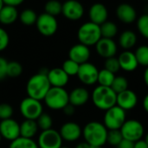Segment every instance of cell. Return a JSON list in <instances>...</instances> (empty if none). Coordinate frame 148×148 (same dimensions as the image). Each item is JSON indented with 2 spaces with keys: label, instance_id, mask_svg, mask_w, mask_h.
Segmentation results:
<instances>
[{
  "label": "cell",
  "instance_id": "42",
  "mask_svg": "<svg viewBox=\"0 0 148 148\" xmlns=\"http://www.w3.org/2000/svg\"><path fill=\"white\" fill-rule=\"evenodd\" d=\"M117 148H134V142L123 139Z\"/></svg>",
  "mask_w": 148,
  "mask_h": 148
},
{
  "label": "cell",
  "instance_id": "33",
  "mask_svg": "<svg viewBox=\"0 0 148 148\" xmlns=\"http://www.w3.org/2000/svg\"><path fill=\"white\" fill-rule=\"evenodd\" d=\"M23 72V66L19 62L10 61L8 62L6 75L10 78H17Z\"/></svg>",
  "mask_w": 148,
  "mask_h": 148
},
{
  "label": "cell",
  "instance_id": "36",
  "mask_svg": "<svg viewBox=\"0 0 148 148\" xmlns=\"http://www.w3.org/2000/svg\"><path fill=\"white\" fill-rule=\"evenodd\" d=\"M123 140L121 130H109L108 133L107 143H108L112 147H118L119 144Z\"/></svg>",
  "mask_w": 148,
  "mask_h": 148
},
{
  "label": "cell",
  "instance_id": "13",
  "mask_svg": "<svg viewBox=\"0 0 148 148\" xmlns=\"http://www.w3.org/2000/svg\"><path fill=\"white\" fill-rule=\"evenodd\" d=\"M0 134L2 138L13 141L20 137V125L13 119L1 120Z\"/></svg>",
  "mask_w": 148,
  "mask_h": 148
},
{
  "label": "cell",
  "instance_id": "39",
  "mask_svg": "<svg viewBox=\"0 0 148 148\" xmlns=\"http://www.w3.org/2000/svg\"><path fill=\"white\" fill-rule=\"evenodd\" d=\"M12 114H13V108L10 104H7V103L0 104V120H1L11 119Z\"/></svg>",
  "mask_w": 148,
  "mask_h": 148
},
{
  "label": "cell",
  "instance_id": "49",
  "mask_svg": "<svg viewBox=\"0 0 148 148\" xmlns=\"http://www.w3.org/2000/svg\"><path fill=\"white\" fill-rule=\"evenodd\" d=\"M3 6H4V3H3V0H0V11H1V10L3 9Z\"/></svg>",
  "mask_w": 148,
  "mask_h": 148
},
{
  "label": "cell",
  "instance_id": "2",
  "mask_svg": "<svg viewBox=\"0 0 148 148\" xmlns=\"http://www.w3.org/2000/svg\"><path fill=\"white\" fill-rule=\"evenodd\" d=\"M108 130L103 123L91 121L85 125L82 130V135L86 143L90 147H102L107 143Z\"/></svg>",
  "mask_w": 148,
  "mask_h": 148
},
{
  "label": "cell",
  "instance_id": "20",
  "mask_svg": "<svg viewBox=\"0 0 148 148\" xmlns=\"http://www.w3.org/2000/svg\"><path fill=\"white\" fill-rule=\"evenodd\" d=\"M118 60L120 63L121 69L125 72H134L139 66L135 54H134V52H133L131 51H122L119 55Z\"/></svg>",
  "mask_w": 148,
  "mask_h": 148
},
{
  "label": "cell",
  "instance_id": "21",
  "mask_svg": "<svg viewBox=\"0 0 148 148\" xmlns=\"http://www.w3.org/2000/svg\"><path fill=\"white\" fill-rule=\"evenodd\" d=\"M116 16L124 24H132L137 18L136 10L129 3H123L119 4L116 9Z\"/></svg>",
  "mask_w": 148,
  "mask_h": 148
},
{
  "label": "cell",
  "instance_id": "47",
  "mask_svg": "<svg viewBox=\"0 0 148 148\" xmlns=\"http://www.w3.org/2000/svg\"><path fill=\"white\" fill-rule=\"evenodd\" d=\"M143 79H144L145 85L148 87V66L146 67V70H145L144 74H143Z\"/></svg>",
  "mask_w": 148,
  "mask_h": 148
},
{
  "label": "cell",
  "instance_id": "34",
  "mask_svg": "<svg viewBox=\"0 0 148 148\" xmlns=\"http://www.w3.org/2000/svg\"><path fill=\"white\" fill-rule=\"evenodd\" d=\"M36 121L38 128H40L42 131H46V130L52 128V125H53L52 118L50 115L47 113H42Z\"/></svg>",
  "mask_w": 148,
  "mask_h": 148
},
{
  "label": "cell",
  "instance_id": "10",
  "mask_svg": "<svg viewBox=\"0 0 148 148\" xmlns=\"http://www.w3.org/2000/svg\"><path fill=\"white\" fill-rule=\"evenodd\" d=\"M37 146L39 148H61L62 147V139L59 132L52 128L42 131L38 137Z\"/></svg>",
  "mask_w": 148,
  "mask_h": 148
},
{
  "label": "cell",
  "instance_id": "15",
  "mask_svg": "<svg viewBox=\"0 0 148 148\" xmlns=\"http://www.w3.org/2000/svg\"><path fill=\"white\" fill-rule=\"evenodd\" d=\"M59 133L62 140L74 142L81 138L82 135V129L75 122H67L62 126Z\"/></svg>",
  "mask_w": 148,
  "mask_h": 148
},
{
  "label": "cell",
  "instance_id": "6",
  "mask_svg": "<svg viewBox=\"0 0 148 148\" xmlns=\"http://www.w3.org/2000/svg\"><path fill=\"white\" fill-rule=\"evenodd\" d=\"M126 120V111L118 106H114L112 108L107 110L103 117V124L108 131L120 130Z\"/></svg>",
  "mask_w": 148,
  "mask_h": 148
},
{
  "label": "cell",
  "instance_id": "41",
  "mask_svg": "<svg viewBox=\"0 0 148 148\" xmlns=\"http://www.w3.org/2000/svg\"><path fill=\"white\" fill-rule=\"evenodd\" d=\"M7 65L8 61L0 57V79H3L7 75H6V71H7Z\"/></svg>",
  "mask_w": 148,
  "mask_h": 148
},
{
  "label": "cell",
  "instance_id": "4",
  "mask_svg": "<svg viewBox=\"0 0 148 148\" xmlns=\"http://www.w3.org/2000/svg\"><path fill=\"white\" fill-rule=\"evenodd\" d=\"M77 38L81 44L89 47L95 45L101 38V27L92 22H87L82 24L77 32Z\"/></svg>",
  "mask_w": 148,
  "mask_h": 148
},
{
  "label": "cell",
  "instance_id": "45",
  "mask_svg": "<svg viewBox=\"0 0 148 148\" xmlns=\"http://www.w3.org/2000/svg\"><path fill=\"white\" fill-rule=\"evenodd\" d=\"M134 148H148V145L145 140H140L134 142Z\"/></svg>",
  "mask_w": 148,
  "mask_h": 148
},
{
  "label": "cell",
  "instance_id": "30",
  "mask_svg": "<svg viewBox=\"0 0 148 148\" xmlns=\"http://www.w3.org/2000/svg\"><path fill=\"white\" fill-rule=\"evenodd\" d=\"M44 10H45V13L56 17L62 13V3L58 0H49L45 3Z\"/></svg>",
  "mask_w": 148,
  "mask_h": 148
},
{
  "label": "cell",
  "instance_id": "9",
  "mask_svg": "<svg viewBox=\"0 0 148 148\" xmlns=\"http://www.w3.org/2000/svg\"><path fill=\"white\" fill-rule=\"evenodd\" d=\"M36 25L38 31L45 37L54 35L58 28V23L56 17L49 15L45 12L37 17Z\"/></svg>",
  "mask_w": 148,
  "mask_h": 148
},
{
  "label": "cell",
  "instance_id": "22",
  "mask_svg": "<svg viewBox=\"0 0 148 148\" xmlns=\"http://www.w3.org/2000/svg\"><path fill=\"white\" fill-rule=\"evenodd\" d=\"M90 98L88 91L84 87H76L69 93V104L75 107L84 106Z\"/></svg>",
  "mask_w": 148,
  "mask_h": 148
},
{
  "label": "cell",
  "instance_id": "17",
  "mask_svg": "<svg viewBox=\"0 0 148 148\" xmlns=\"http://www.w3.org/2000/svg\"><path fill=\"white\" fill-rule=\"evenodd\" d=\"M91 52L89 47L79 43L73 45L69 51V58L79 65L88 62Z\"/></svg>",
  "mask_w": 148,
  "mask_h": 148
},
{
  "label": "cell",
  "instance_id": "7",
  "mask_svg": "<svg viewBox=\"0 0 148 148\" xmlns=\"http://www.w3.org/2000/svg\"><path fill=\"white\" fill-rule=\"evenodd\" d=\"M124 140L136 142L142 140L145 134L143 124L137 120H127L120 129Z\"/></svg>",
  "mask_w": 148,
  "mask_h": 148
},
{
  "label": "cell",
  "instance_id": "40",
  "mask_svg": "<svg viewBox=\"0 0 148 148\" xmlns=\"http://www.w3.org/2000/svg\"><path fill=\"white\" fill-rule=\"evenodd\" d=\"M9 42H10L9 34L4 29L0 27V51H3L8 47Z\"/></svg>",
  "mask_w": 148,
  "mask_h": 148
},
{
  "label": "cell",
  "instance_id": "52",
  "mask_svg": "<svg viewBox=\"0 0 148 148\" xmlns=\"http://www.w3.org/2000/svg\"><path fill=\"white\" fill-rule=\"evenodd\" d=\"M1 140H2V136H1V134H0V143H1Z\"/></svg>",
  "mask_w": 148,
  "mask_h": 148
},
{
  "label": "cell",
  "instance_id": "29",
  "mask_svg": "<svg viewBox=\"0 0 148 148\" xmlns=\"http://www.w3.org/2000/svg\"><path fill=\"white\" fill-rule=\"evenodd\" d=\"M9 148H39L37 143L32 139H26L19 137L10 142Z\"/></svg>",
  "mask_w": 148,
  "mask_h": 148
},
{
  "label": "cell",
  "instance_id": "25",
  "mask_svg": "<svg viewBox=\"0 0 148 148\" xmlns=\"http://www.w3.org/2000/svg\"><path fill=\"white\" fill-rule=\"evenodd\" d=\"M38 126L36 120H25L20 125V137L32 139L37 133Z\"/></svg>",
  "mask_w": 148,
  "mask_h": 148
},
{
  "label": "cell",
  "instance_id": "46",
  "mask_svg": "<svg viewBox=\"0 0 148 148\" xmlns=\"http://www.w3.org/2000/svg\"><path fill=\"white\" fill-rule=\"evenodd\" d=\"M143 108H144V110L146 111V113H148V93L145 96V98H144V99H143Z\"/></svg>",
  "mask_w": 148,
  "mask_h": 148
},
{
  "label": "cell",
  "instance_id": "23",
  "mask_svg": "<svg viewBox=\"0 0 148 148\" xmlns=\"http://www.w3.org/2000/svg\"><path fill=\"white\" fill-rule=\"evenodd\" d=\"M18 11L16 7L4 5L0 11V23L3 24H11L18 18Z\"/></svg>",
  "mask_w": 148,
  "mask_h": 148
},
{
  "label": "cell",
  "instance_id": "26",
  "mask_svg": "<svg viewBox=\"0 0 148 148\" xmlns=\"http://www.w3.org/2000/svg\"><path fill=\"white\" fill-rule=\"evenodd\" d=\"M100 27H101V38L113 39L118 33V27L114 22L106 21L101 25H100Z\"/></svg>",
  "mask_w": 148,
  "mask_h": 148
},
{
  "label": "cell",
  "instance_id": "24",
  "mask_svg": "<svg viewBox=\"0 0 148 148\" xmlns=\"http://www.w3.org/2000/svg\"><path fill=\"white\" fill-rule=\"evenodd\" d=\"M137 43L136 34L130 30L124 31L119 38V44L125 51H129Z\"/></svg>",
  "mask_w": 148,
  "mask_h": 148
},
{
  "label": "cell",
  "instance_id": "11",
  "mask_svg": "<svg viewBox=\"0 0 148 148\" xmlns=\"http://www.w3.org/2000/svg\"><path fill=\"white\" fill-rule=\"evenodd\" d=\"M99 70L92 63L87 62L80 65L77 77L79 80L86 85H93L97 83Z\"/></svg>",
  "mask_w": 148,
  "mask_h": 148
},
{
  "label": "cell",
  "instance_id": "43",
  "mask_svg": "<svg viewBox=\"0 0 148 148\" xmlns=\"http://www.w3.org/2000/svg\"><path fill=\"white\" fill-rule=\"evenodd\" d=\"M24 0H3L4 5H10L13 7H16L21 4Z\"/></svg>",
  "mask_w": 148,
  "mask_h": 148
},
{
  "label": "cell",
  "instance_id": "53",
  "mask_svg": "<svg viewBox=\"0 0 148 148\" xmlns=\"http://www.w3.org/2000/svg\"><path fill=\"white\" fill-rule=\"evenodd\" d=\"M61 148H69V147H62Z\"/></svg>",
  "mask_w": 148,
  "mask_h": 148
},
{
  "label": "cell",
  "instance_id": "14",
  "mask_svg": "<svg viewBox=\"0 0 148 148\" xmlns=\"http://www.w3.org/2000/svg\"><path fill=\"white\" fill-rule=\"evenodd\" d=\"M95 50L100 57L107 59L115 57L118 51V46L114 39L101 38L95 44Z\"/></svg>",
  "mask_w": 148,
  "mask_h": 148
},
{
  "label": "cell",
  "instance_id": "31",
  "mask_svg": "<svg viewBox=\"0 0 148 148\" xmlns=\"http://www.w3.org/2000/svg\"><path fill=\"white\" fill-rule=\"evenodd\" d=\"M128 85H129V83H128V80L127 79V78H125L124 76H115L114 80L111 85V88L116 94H119V93L127 90Z\"/></svg>",
  "mask_w": 148,
  "mask_h": 148
},
{
  "label": "cell",
  "instance_id": "44",
  "mask_svg": "<svg viewBox=\"0 0 148 148\" xmlns=\"http://www.w3.org/2000/svg\"><path fill=\"white\" fill-rule=\"evenodd\" d=\"M75 106H73L72 105H70V104H69V105H67L62 110H63V112H64V113L67 115V116H72L74 113H75Z\"/></svg>",
  "mask_w": 148,
  "mask_h": 148
},
{
  "label": "cell",
  "instance_id": "8",
  "mask_svg": "<svg viewBox=\"0 0 148 148\" xmlns=\"http://www.w3.org/2000/svg\"><path fill=\"white\" fill-rule=\"evenodd\" d=\"M19 110L25 120H36L42 113L43 108L40 100L27 97L21 101Z\"/></svg>",
  "mask_w": 148,
  "mask_h": 148
},
{
  "label": "cell",
  "instance_id": "35",
  "mask_svg": "<svg viewBox=\"0 0 148 148\" xmlns=\"http://www.w3.org/2000/svg\"><path fill=\"white\" fill-rule=\"evenodd\" d=\"M79 67H80L79 64H77L76 62H75V61L69 58V59H67L66 61L63 62L62 69L67 73V75L69 77H70V76L77 75L78 71H79Z\"/></svg>",
  "mask_w": 148,
  "mask_h": 148
},
{
  "label": "cell",
  "instance_id": "50",
  "mask_svg": "<svg viewBox=\"0 0 148 148\" xmlns=\"http://www.w3.org/2000/svg\"><path fill=\"white\" fill-rule=\"evenodd\" d=\"M145 141L147 142V144L148 145V133L146 134V136H145Z\"/></svg>",
  "mask_w": 148,
  "mask_h": 148
},
{
  "label": "cell",
  "instance_id": "32",
  "mask_svg": "<svg viewBox=\"0 0 148 148\" xmlns=\"http://www.w3.org/2000/svg\"><path fill=\"white\" fill-rule=\"evenodd\" d=\"M135 57L138 61L139 65L141 66H148V45H140L139 46L135 52Z\"/></svg>",
  "mask_w": 148,
  "mask_h": 148
},
{
  "label": "cell",
  "instance_id": "18",
  "mask_svg": "<svg viewBox=\"0 0 148 148\" xmlns=\"http://www.w3.org/2000/svg\"><path fill=\"white\" fill-rule=\"evenodd\" d=\"M88 16L90 22L98 25H101L103 23L108 21V10L103 3H95L91 5L88 10Z\"/></svg>",
  "mask_w": 148,
  "mask_h": 148
},
{
  "label": "cell",
  "instance_id": "3",
  "mask_svg": "<svg viewBox=\"0 0 148 148\" xmlns=\"http://www.w3.org/2000/svg\"><path fill=\"white\" fill-rule=\"evenodd\" d=\"M91 99L96 108L106 112L116 106L117 94L111 87L98 85L94 89L91 94Z\"/></svg>",
  "mask_w": 148,
  "mask_h": 148
},
{
  "label": "cell",
  "instance_id": "12",
  "mask_svg": "<svg viewBox=\"0 0 148 148\" xmlns=\"http://www.w3.org/2000/svg\"><path fill=\"white\" fill-rule=\"evenodd\" d=\"M62 13L67 19L76 21L82 17L84 7L82 3L77 0H67L62 3Z\"/></svg>",
  "mask_w": 148,
  "mask_h": 148
},
{
  "label": "cell",
  "instance_id": "38",
  "mask_svg": "<svg viewBox=\"0 0 148 148\" xmlns=\"http://www.w3.org/2000/svg\"><path fill=\"white\" fill-rule=\"evenodd\" d=\"M104 65H105V69H107L108 71H109L114 74L121 70V66H120L118 58H115V57L107 58L105 60Z\"/></svg>",
  "mask_w": 148,
  "mask_h": 148
},
{
  "label": "cell",
  "instance_id": "16",
  "mask_svg": "<svg viewBox=\"0 0 148 148\" xmlns=\"http://www.w3.org/2000/svg\"><path fill=\"white\" fill-rule=\"evenodd\" d=\"M138 100L139 99L135 92L127 89L117 94L116 106H118L124 111H130L136 107L138 104Z\"/></svg>",
  "mask_w": 148,
  "mask_h": 148
},
{
  "label": "cell",
  "instance_id": "27",
  "mask_svg": "<svg viewBox=\"0 0 148 148\" xmlns=\"http://www.w3.org/2000/svg\"><path fill=\"white\" fill-rule=\"evenodd\" d=\"M114 78H115L114 73H113L104 68V69L99 71L97 83H99V85H101V86L111 87V85L114 80Z\"/></svg>",
  "mask_w": 148,
  "mask_h": 148
},
{
  "label": "cell",
  "instance_id": "19",
  "mask_svg": "<svg viewBox=\"0 0 148 148\" xmlns=\"http://www.w3.org/2000/svg\"><path fill=\"white\" fill-rule=\"evenodd\" d=\"M47 77L51 87L64 88L69 80V77L62 68H53L48 71Z\"/></svg>",
  "mask_w": 148,
  "mask_h": 148
},
{
  "label": "cell",
  "instance_id": "37",
  "mask_svg": "<svg viewBox=\"0 0 148 148\" xmlns=\"http://www.w3.org/2000/svg\"><path fill=\"white\" fill-rule=\"evenodd\" d=\"M137 29L145 38L148 39V14H144L137 19Z\"/></svg>",
  "mask_w": 148,
  "mask_h": 148
},
{
  "label": "cell",
  "instance_id": "48",
  "mask_svg": "<svg viewBox=\"0 0 148 148\" xmlns=\"http://www.w3.org/2000/svg\"><path fill=\"white\" fill-rule=\"evenodd\" d=\"M75 148H91V147L86 142H81L78 145H76V147Z\"/></svg>",
  "mask_w": 148,
  "mask_h": 148
},
{
  "label": "cell",
  "instance_id": "51",
  "mask_svg": "<svg viewBox=\"0 0 148 148\" xmlns=\"http://www.w3.org/2000/svg\"><path fill=\"white\" fill-rule=\"evenodd\" d=\"M91 148H103V147H91Z\"/></svg>",
  "mask_w": 148,
  "mask_h": 148
},
{
  "label": "cell",
  "instance_id": "28",
  "mask_svg": "<svg viewBox=\"0 0 148 148\" xmlns=\"http://www.w3.org/2000/svg\"><path fill=\"white\" fill-rule=\"evenodd\" d=\"M37 17L38 16L36 15V13L35 12L34 10L25 9L19 15V19H20L21 23L23 24L24 25L30 26V25H33L34 24H36Z\"/></svg>",
  "mask_w": 148,
  "mask_h": 148
},
{
  "label": "cell",
  "instance_id": "1",
  "mask_svg": "<svg viewBox=\"0 0 148 148\" xmlns=\"http://www.w3.org/2000/svg\"><path fill=\"white\" fill-rule=\"evenodd\" d=\"M48 72H40L29 78L26 84L28 97L36 100H43L51 85L47 77Z\"/></svg>",
  "mask_w": 148,
  "mask_h": 148
},
{
  "label": "cell",
  "instance_id": "5",
  "mask_svg": "<svg viewBox=\"0 0 148 148\" xmlns=\"http://www.w3.org/2000/svg\"><path fill=\"white\" fill-rule=\"evenodd\" d=\"M43 100L49 108L62 110L69 104V93L62 87H50Z\"/></svg>",
  "mask_w": 148,
  "mask_h": 148
}]
</instances>
